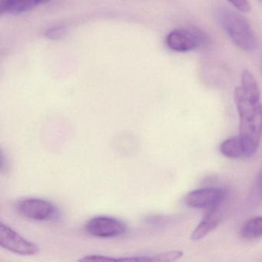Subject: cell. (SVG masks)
<instances>
[{
  "label": "cell",
  "mask_w": 262,
  "mask_h": 262,
  "mask_svg": "<svg viewBox=\"0 0 262 262\" xmlns=\"http://www.w3.org/2000/svg\"><path fill=\"white\" fill-rule=\"evenodd\" d=\"M242 89L244 93L252 99L260 100V91L258 84L251 72L244 70L241 76Z\"/></svg>",
  "instance_id": "cell-12"
},
{
  "label": "cell",
  "mask_w": 262,
  "mask_h": 262,
  "mask_svg": "<svg viewBox=\"0 0 262 262\" xmlns=\"http://www.w3.org/2000/svg\"><path fill=\"white\" fill-rule=\"evenodd\" d=\"M219 207L220 206L208 209V212L204 216L200 223L191 233V240H201L219 226L223 217V214L219 209Z\"/></svg>",
  "instance_id": "cell-8"
},
{
  "label": "cell",
  "mask_w": 262,
  "mask_h": 262,
  "mask_svg": "<svg viewBox=\"0 0 262 262\" xmlns=\"http://www.w3.org/2000/svg\"><path fill=\"white\" fill-rule=\"evenodd\" d=\"M0 245L5 249L20 255H34L39 251L37 245L27 240L2 222H0Z\"/></svg>",
  "instance_id": "cell-5"
},
{
  "label": "cell",
  "mask_w": 262,
  "mask_h": 262,
  "mask_svg": "<svg viewBox=\"0 0 262 262\" xmlns=\"http://www.w3.org/2000/svg\"><path fill=\"white\" fill-rule=\"evenodd\" d=\"M16 209L23 217L34 221L50 220L57 213L52 202L38 198L21 199L16 203Z\"/></svg>",
  "instance_id": "cell-4"
},
{
  "label": "cell",
  "mask_w": 262,
  "mask_h": 262,
  "mask_svg": "<svg viewBox=\"0 0 262 262\" xmlns=\"http://www.w3.org/2000/svg\"><path fill=\"white\" fill-rule=\"evenodd\" d=\"M167 46L178 53H187L199 48L207 41L206 35L196 28H179L168 33Z\"/></svg>",
  "instance_id": "cell-3"
},
{
  "label": "cell",
  "mask_w": 262,
  "mask_h": 262,
  "mask_svg": "<svg viewBox=\"0 0 262 262\" xmlns=\"http://www.w3.org/2000/svg\"><path fill=\"white\" fill-rule=\"evenodd\" d=\"M217 15L222 28L236 47L246 52L257 48L255 33L242 15L226 7L219 9Z\"/></svg>",
  "instance_id": "cell-2"
},
{
  "label": "cell",
  "mask_w": 262,
  "mask_h": 262,
  "mask_svg": "<svg viewBox=\"0 0 262 262\" xmlns=\"http://www.w3.org/2000/svg\"><path fill=\"white\" fill-rule=\"evenodd\" d=\"M241 235L248 240L262 237V217H251L242 225L240 230Z\"/></svg>",
  "instance_id": "cell-11"
},
{
  "label": "cell",
  "mask_w": 262,
  "mask_h": 262,
  "mask_svg": "<svg viewBox=\"0 0 262 262\" xmlns=\"http://www.w3.org/2000/svg\"><path fill=\"white\" fill-rule=\"evenodd\" d=\"M256 191H257V196L259 199L262 200V169L260 170L258 176L256 181Z\"/></svg>",
  "instance_id": "cell-17"
},
{
  "label": "cell",
  "mask_w": 262,
  "mask_h": 262,
  "mask_svg": "<svg viewBox=\"0 0 262 262\" xmlns=\"http://www.w3.org/2000/svg\"><path fill=\"white\" fill-rule=\"evenodd\" d=\"M234 102L239 115V137L245 150V157L257 151L262 137V104L248 97L242 87L234 90Z\"/></svg>",
  "instance_id": "cell-1"
},
{
  "label": "cell",
  "mask_w": 262,
  "mask_h": 262,
  "mask_svg": "<svg viewBox=\"0 0 262 262\" xmlns=\"http://www.w3.org/2000/svg\"><path fill=\"white\" fill-rule=\"evenodd\" d=\"M227 1L242 13H248L251 11V4L248 2V0H227Z\"/></svg>",
  "instance_id": "cell-16"
},
{
  "label": "cell",
  "mask_w": 262,
  "mask_h": 262,
  "mask_svg": "<svg viewBox=\"0 0 262 262\" xmlns=\"http://www.w3.org/2000/svg\"><path fill=\"white\" fill-rule=\"evenodd\" d=\"M66 27L64 26H56V27H53L51 28H49L46 31L45 35L47 38L50 39H59L65 36Z\"/></svg>",
  "instance_id": "cell-14"
},
{
  "label": "cell",
  "mask_w": 262,
  "mask_h": 262,
  "mask_svg": "<svg viewBox=\"0 0 262 262\" xmlns=\"http://www.w3.org/2000/svg\"><path fill=\"white\" fill-rule=\"evenodd\" d=\"M85 231L93 237L112 238L125 234L126 225L119 219L110 216H96L85 224Z\"/></svg>",
  "instance_id": "cell-6"
},
{
  "label": "cell",
  "mask_w": 262,
  "mask_h": 262,
  "mask_svg": "<svg viewBox=\"0 0 262 262\" xmlns=\"http://www.w3.org/2000/svg\"><path fill=\"white\" fill-rule=\"evenodd\" d=\"M79 261L113 262L117 261V257L99 255V254H90V255L84 256L82 258L79 259Z\"/></svg>",
  "instance_id": "cell-15"
},
{
  "label": "cell",
  "mask_w": 262,
  "mask_h": 262,
  "mask_svg": "<svg viewBox=\"0 0 262 262\" xmlns=\"http://www.w3.org/2000/svg\"><path fill=\"white\" fill-rule=\"evenodd\" d=\"M51 0H0V14L19 15L31 11Z\"/></svg>",
  "instance_id": "cell-9"
},
{
  "label": "cell",
  "mask_w": 262,
  "mask_h": 262,
  "mask_svg": "<svg viewBox=\"0 0 262 262\" xmlns=\"http://www.w3.org/2000/svg\"><path fill=\"white\" fill-rule=\"evenodd\" d=\"M226 195V190L224 188H204L188 193L185 201L190 208L211 209L220 206Z\"/></svg>",
  "instance_id": "cell-7"
},
{
  "label": "cell",
  "mask_w": 262,
  "mask_h": 262,
  "mask_svg": "<svg viewBox=\"0 0 262 262\" xmlns=\"http://www.w3.org/2000/svg\"><path fill=\"white\" fill-rule=\"evenodd\" d=\"M220 151L230 159L245 157V150L240 137H231L224 141L220 145Z\"/></svg>",
  "instance_id": "cell-10"
},
{
  "label": "cell",
  "mask_w": 262,
  "mask_h": 262,
  "mask_svg": "<svg viewBox=\"0 0 262 262\" xmlns=\"http://www.w3.org/2000/svg\"><path fill=\"white\" fill-rule=\"evenodd\" d=\"M183 252L181 251H171L160 253L151 256H139V262H170L174 261L182 257Z\"/></svg>",
  "instance_id": "cell-13"
}]
</instances>
